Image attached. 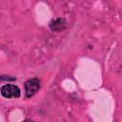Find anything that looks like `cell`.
<instances>
[{
  "mask_svg": "<svg viewBox=\"0 0 122 122\" xmlns=\"http://www.w3.org/2000/svg\"><path fill=\"white\" fill-rule=\"evenodd\" d=\"M49 27L52 31L55 32H61L64 31L67 28V22L65 20V18L63 17H57L52 19L50 23H49Z\"/></svg>",
  "mask_w": 122,
  "mask_h": 122,
  "instance_id": "3957f363",
  "label": "cell"
},
{
  "mask_svg": "<svg viewBox=\"0 0 122 122\" xmlns=\"http://www.w3.org/2000/svg\"><path fill=\"white\" fill-rule=\"evenodd\" d=\"M40 87H41V81L38 77H32V78L28 79L24 84L25 97L30 98L33 95H35L40 90Z\"/></svg>",
  "mask_w": 122,
  "mask_h": 122,
  "instance_id": "6da1fadb",
  "label": "cell"
},
{
  "mask_svg": "<svg viewBox=\"0 0 122 122\" xmlns=\"http://www.w3.org/2000/svg\"><path fill=\"white\" fill-rule=\"evenodd\" d=\"M0 93L4 98L10 99V98H19L21 96V91L18 86L14 84H4L0 88Z\"/></svg>",
  "mask_w": 122,
  "mask_h": 122,
  "instance_id": "7a4b0ae2",
  "label": "cell"
},
{
  "mask_svg": "<svg viewBox=\"0 0 122 122\" xmlns=\"http://www.w3.org/2000/svg\"><path fill=\"white\" fill-rule=\"evenodd\" d=\"M15 77H10V76H6V75H0V82L1 81H15Z\"/></svg>",
  "mask_w": 122,
  "mask_h": 122,
  "instance_id": "277c9868",
  "label": "cell"
},
{
  "mask_svg": "<svg viewBox=\"0 0 122 122\" xmlns=\"http://www.w3.org/2000/svg\"><path fill=\"white\" fill-rule=\"evenodd\" d=\"M23 122H33L32 120H30V119H25Z\"/></svg>",
  "mask_w": 122,
  "mask_h": 122,
  "instance_id": "5b68a950",
  "label": "cell"
}]
</instances>
